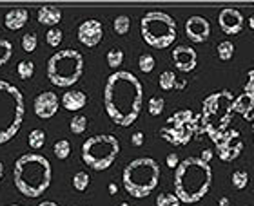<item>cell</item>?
Masks as SVG:
<instances>
[{
  "mask_svg": "<svg viewBox=\"0 0 254 206\" xmlns=\"http://www.w3.org/2000/svg\"><path fill=\"white\" fill-rule=\"evenodd\" d=\"M173 64L182 73H190L198 65V54L189 45H178L173 49Z\"/></svg>",
  "mask_w": 254,
  "mask_h": 206,
  "instance_id": "16",
  "label": "cell"
},
{
  "mask_svg": "<svg viewBox=\"0 0 254 206\" xmlns=\"http://www.w3.org/2000/svg\"><path fill=\"white\" fill-rule=\"evenodd\" d=\"M89 181H91V177H89L87 172H76L74 177H73V186L78 192H84L85 188L89 186Z\"/></svg>",
  "mask_w": 254,
  "mask_h": 206,
  "instance_id": "36",
  "label": "cell"
},
{
  "mask_svg": "<svg viewBox=\"0 0 254 206\" xmlns=\"http://www.w3.org/2000/svg\"><path fill=\"white\" fill-rule=\"evenodd\" d=\"M53 170L49 159L42 154H24L13 166V181L16 190L26 197H40L51 186Z\"/></svg>",
  "mask_w": 254,
  "mask_h": 206,
  "instance_id": "3",
  "label": "cell"
},
{
  "mask_svg": "<svg viewBox=\"0 0 254 206\" xmlns=\"http://www.w3.org/2000/svg\"><path fill=\"white\" fill-rule=\"evenodd\" d=\"M186 35L190 42L194 43L205 42L207 38L211 37V24L203 16H198V15L190 16L186 22Z\"/></svg>",
  "mask_w": 254,
  "mask_h": 206,
  "instance_id": "15",
  "label": "cell"
},
{
  "mask_svg": "<svg viewBox=\"0 0 254 206\" xmlns=\"http://www.w3.org/2000/svg\"><path fill=\"white\" fill-rule=\"evenodd\" d=\"M143 87L129 71L113 73L104 87V107L109 120L118 127H131L140 116Z\"/></svg>",
  "mask_w": 254,
  "mask_h": 206,
  "instance_id": "1",
  "label": "cell"
},
{
  "mask_svg": "<svg viewBox=\"0 0 254 206\" xmlns=\"http://www.w3.org/2000/svg\"><path fill=\"white\" fill-rule=\"evenodd\" d=\"M38 206H60V205H57V203H53V201H42Z\"/></svg>",
  "mask_w": 254,
  "mask_h": 206,
  "instance_id": "44",
  "label": "cell"
},
{
  "mask_svg": "<svg viewBox=\"0 0 254 206\" xmlns=\"http://www.w3.org/2000/svg\"><path fill=\"white\" fill-rule=\"evenodd\" d=\"M249 27H251V29H254V15L249 18Z\"/></svg>",
  "mask_w": 254,
  "mask_h": 206,
  "instance_id": "46",
  "label": "cell"
},
{
  "mask_svg": "<svg viewBox=\"0 0 254 206\" xmlns=\"http://www.w3.org/2000/svg\"><path fill=\"white\" fill-rule=\"evenodd\" d=\"M53 152L57 156V159H67L71 154V143L67 139H59L53 145Z\"/></svg>",
  "mask_w": 254,
  "mask_h": 206,
  "instance_id": "26",
  "label": "cell"
},
{
  "mask_svg": "<svg viewBox=\"0 0 254 206\" xmlns=\"http://www.w3.org/2000/svg\"><path fill=\"white\" fill-rule=\"evenodd\" d=\"M165 165H167L169 168H176V166L180 165V158H178V154H175V152L169 154L167 159H165Z\"/></svg>",
  "mask_w": 254,
  "mask_h": 206,
  "instance_id": "38",
  "label": "cell"
},
{
  "mask_svg": "<svg viewBox=\"0 0 254 206\" xmlns=\"http://www.w3.org/2000/svg\"><path fill=\"white\" fill-rule=\"evenodd\" d=\"M253 137H254V123H253Z\"/></svg>",
  "mask_w": 254,
  "mask_h": 206,
  "instance_id": "48",
  "label": "cell"
},
{
  "mask_svg": "<svg viewBox=\"0 0 254 206\" xmlns=\"http://www.w3.org/2000/svg\"><path fill=\"white\" fill-rule=\"evenodd\" d=\"M69 128H71V132L73 134H84L85 128H87V118L82 116V114H76L74 118H71V122H69Z\"/></svg>",
  "mask_w": 254,
  "mask_h": 206,
  "instance_id": "24",
  "label": "cell"
},
{
  "mask_svg": "<svg viewBox=\"0 0 254 206\" xmlns=\"http://www.w3.org/2000/svg\"><path fill=\"white\" fill-rule=\"evenodd\" d=\"M2 177H4V163L0 161V179H2Z\"/></svg>",
  "mask_w": 254,
  "mask_h": 206,
  "instance_id": "45",
  "label": "cell"
},
{
  "mask_svg": "<svg viewBox=\"0 0 254 206\" xmlns=\"http://www.w3.org/2000/svg\"><path fill=\"white\" fill-rule=\"evenodd\" d=\"M218 26L225 35H240L245 26V18L240 9L225 7L218 15Z\"/></svg>",
  "mask_w": 254,
  "mask_h": 206,
  "instance_id": "12",
  "label": "cell"
},
{
  "mask_svg": "<svg viewBox=\"0 0 254 206\" xmlns=\"http://www.w3.org/2000/svg\"><path fill=\"white\" fill-rule=\"evenodd\" d=\"M233 101L234 96L229 90H220L214 92L209 98L203 100V120H205V128L209 130L211 137L223 132V127L227 125L233 114Z\"/></svg>",
  "mask_w": 254,
  "mask_h": 206,
  "instance_id": "9",
  "label": "cell"
},
{
  "mask_svg": "<svg viewBox=\"0 0 254 206\" xmlns=\"http://www.w3.org/2000/svg\"><path fill=\"white\" fill-rule=\"evenodd\" d=\"M9 206H22V205H9Z\"/></svg>",
  "mask_w": 254,
  "mask_h": 206,
  "instance_id": "49",
  "label": "cell"
},
{
  "mask_svg": "<svg viewBox=\"0 0 254 206\" xmlns=\"http://www.w3.org/2000/svg\"><path fill=\"white\" fill-rule=\"evenodd\" d=\"M104 38V27H102L100 20L89 18L84 20L78 26V42L85 47H95L102 42Z\"/></svg>",
  "mask_w": 254,
  "mask_h": 206,
  "instance_id": "13",
  "label": "cell"
},
{
  "mask_svg": "<svg viewBox=\"0 0 254 206\" xmlns=\"http://www.w3.org/2000/svg\"><path fill=\"white\" fill-rule=\"evenodd\" d=\"M37 20L42 24V26L55 27L62 20V9L60 7H55V5H42L37 13Z\"/></svg>",
  "mask_w": 254,
  "mask_h": 206,
  "instance_id": "18",
  "label": "cell"
},
{
  "mask_svg": "<svg viewBox=\"0 0 254 206\" xmlns=\"http://www.w3.org/2000/svg\"><path fill=\"white\" fill-rule=\"evenodd\" d=\"M107 190H109V194H111V196H117V194H118V186L115 185V183H109Z\"/></svg>",
  "mask_w": 254,
  "mask_h": 206,
  "instance_id": "41",
  "label": "cell"
},
{
  "mask_svg": "<svg viewBox=\"0 0 254 206\" xmlns=\"http://www.w3.org/2000/svg\"><path fill=\"white\" fill-rule=\"evenodd\" d=\"M233 111L242 114L245 120H249L251 114H253V111H254V100L251 98V96L245 94V92L244 94H240L238 98H234V101H233Z\"/></svg>",
  "mask_w": 254,
  "mask_h": 206,
  "instance_id": "20",
  "label": "cell"
},
{
  "mask_svg": "<svg viewBox=\"0 0 254 206\" xmlns=\"http://www.w3.org/2000/svg\"><path fill=\"white\" fill-rule=\"evenodd\" d=\"M245 94L251 96L254 100V69H251L249 74H247V83H245Z\"/></svg>",
  "mask_w": 254,
  "mask_h": 206,
  "instance_id": "37",
  "label": "cell"
},
{
  "mask_svg": "<svg viewBox=\"0 0 254 206\" xmlns=\"http://www.w3.org/2000/svg\"><path fill=\"white\" fill-rule=\"evenodd\" d=\"M13 56V43L5 38H0V67L5 65Z\"/></svg>",
  "mask_w": 254,
  "mask_h": 206,
  "instance_id": "25",
  "label": "cell"
},
{
  "mask_svg": "<svg viewBox=\"0 0 254 206\" xmlns=\"http://www.w3.org/2000/svg\"><path fill=\"white\" fill-rule=\"evenodd\" d=\"M160 165L153 158H138L124 168L122 183L129 196L143 199L158 186Z\"/></svg>",
  "mask_w": 254,
  "mask_h": 206,
  "instance_id": "5",
  "label": "cell"
},
{
  "mask_svg": "<svg viewBox=\"0 0 254 206\" xmlns=\"http://www.w3.org/2000/svg\"><path fill=\"white\" fill-rule=\"evenodd\" d=\"M253 5H254V4H253Z\"/></svg>",
  "mask_w": 254,
  "mask_h": 206,
  "instance_id": "50",
  "label": "cell"
},
{
  "mask_svg": "<svg viewBox=\"0 0 254 206\" xmlns=\"http://www.w3.org/2000/svg\"><path fill=\"white\" fill-rule=\"evenodd\" d=\"M16 73L20 76L22 80H29L33 78V74H35V64H33L31 60H22L18 67H16Z\"/></svg>",
  "mask_w": 254,
  "mask_h": 206,
  "instance_id": "29",
  "label": "cell"
},
{
  "mask_svg": "<svg viewBox=\"0 0 254 206\" xmlns=\"http://www.w3.org/2000/svg\"><path fill=\"white\" fill-rule=\"evenodd\" d=\"M186 82H184V80H182V82H178V80H176V87H175V89H178V90H182V89H184V87H186Z\"/></svg>",
  "mask_w": 254,
  "mask_h": 206,
  "instance_id": "43",
  "label": "cell"
},
{
  "mask_svg": "<svg viewBox=\"0 0 254 206\" xmlns=\"http://www.w3.org/2000/svg\"><path fill=\"white\" fill-rule=\"evenodd\" d=\"M149 114L151 116H160L165 109V101L164 98H160V96H153L151 100H149Z\"/></svg>",
  "mask_w": 254,
  "mask_h": 206,
  "instance_id": "32",
  "label": "cell"
},
{
  "mask_svg": "<svg viewBox=\"0 0 254 206\" xmlns=\"http://www.w3.org/2000/svg\"><path fill=\"white\" fill-rule=\"evenodd\" d=\"M118 206H131V205H129V203H120Z\"/></svg>",
  "mask_w": 254,
  "mask_h": 206,
  "instance_id": "47",
  "label": "cell"
},
{
  "mask_svg": "<svg viewBox=\"0 0 254 206\" xmlns=\"http://www.w3.org/2000/svg\"><path fill=\"white\" fill-rule=\"evenodd\" d=\"M27 20H29V13L27 9H22V7H16V9H11L5 13L4 16V26L9 29V31H18L26 26Z\"/></svg>",
  "mask_w": 254,
  "mask_h": 206,
  "instance_id": "17",
  "label": "cell"
},
{
  "mask_svg": "<svg viewBox=\"0 0 254 206\" xmlns=\"http://www.w3.org/2000/svg\"><path fill=\"white\" fill-rule=\"evenodd\" d=\"M212 141L216 143V150L220 159L225 161V163H231L234 159H238L242 156V152H244V139H242L240 130H236V128L223 130Z\"/></svg>",
  "mask_w": 254,
  "mask_h": 206,
  "instance_id": "11",
  "label": "cell"
},
{
  "mask_svg": "<svg viewBox=\"0 0 254 206\" xmlns=\"http://www.w3.org/2000/svg\"><path fill=\"white\" fill-rule=\"evenodd\" d=\"M84 74V56L76 49H62L48 60V78L57 87H71Z\"/></svg>",
  "mask_w": 254,
  "mask_h": 206,
  "instance_id": "6",
  "label": "cell"
},
{
  "mask_svg": "<svg viewBox=\"0 0 254 206\" xmlns=\"http://www.w3.org/2000/svg\"><path fill=\"white\" fill-rule=\"evenodd\" d=\"M201 161H205V163H209L212 159V150H209V148H205V150H201V156H200Z\"/></svg>",
  "mask_w": 254,
  "mask_h": 206,
  "instance_id": "40",
  "label": "cell"
},
{
  "mask_svg": "<svg viewBox=\"0 0 254 206\" xmlns=\"http://www.w3.org/2000/svg\"><path fill=\"white\" fill-rule=\"evenodd\" d=\"M62 38H64V33L60 31L59 27H51V29L46 33V42H48L51 47H59L60 43H62Z\"/></svg>",
  "mask_w": 254,
  "mask_h": 206,
  "instance_id": "35",
  "label": "cell"
},
{
  "mask_svg": "<svg viewBox=\"0 0 254 206\" xmlns=\"http://www.w3.org/2000/svg\"><path fill=\"white\" fill-rule=\"evenodd\" d=\"M218 58L223 60V62H229V60L234 56V43L229 42V40H223V42L218 43Z\"/></svg>",
  "mask_w": 254,
  "mask_h": 206,
  "instance_id": "23",
  "label": "cell"
},
{
  "mask_svg": "<svg viewBox=\"0 0 254 206\" xmlns=\"http://www.w3.org/2000/svg\"><path fill=\"white\" fill-rule=\"evenodd\" d=\"M85 103H87V96L82 90H69V92H64L62 96V105L67 111L76 112L80 109H84Z\"/></svg>",
  "mask_w": 254,
  "mask_h": 206,
  "instance_id": "19",
  "label": "cell"
},
{
  "mask_svg": "<svg viewBox=\"0 0 254 206\" xmlns=\"http://www.w3.org/2000/svg\"><path fill=\"white\" fill-rule=\"evenodd\" d=\"M231 181H233L234 188L244 190L245 186L249 185V174H247L245 170H236V172H233V175H231Z\"/></svg>",
  "mask_w": 254,
  "mask_h": 206,
  "instance_id": "28",
  "label": "cell"
},
{
  "mask_svg": "<svg viewBox=\"0 0 254 206\" xmlns=\"http://www.w3.org/2000/svg\"><path fill=\"white\" fill-rule=\"evenodd\" d=\"M27 143H29V147H31L33 150H40V148L44 147V143H46V132L40 130V128H35V130H31L29 136H27Z\"/></svg>",
  "mask_w": 254,
  "mask_h": 206,
  "instance_id": "21",
  "label": "cell"
},
{
  "mask_svg": "<svg viewBox=\"0 0 254 206\" xmlns=\"http://www.w3.org/2000/svg\"><path fill=\"white\" fill-rule=\"evenodd\" d=\"M143 42L153 49H167L178 37L175 18L164 11H149L140 20Z\"/></svg>",
  "mask_w": 254,
  "mask_h": 206,
  "instance_id": "7",
  "label": "cell"
},
{
  "mask_svg": "<svg viewBox=\"0 0 254 206\" xmlns=\"http://www.w3.org/2000/svg\"><path fill=\"white\" fill-rule=\"evenodd\" d=\"M158 83L164 90H173L176 87V74L173 71H164L160 74Z\"/></svg>",
  "mask_w": 254,
  "mask_h": 206,
  "instance_id": "27",
  "label": "cell"
},
{
  "mask_svg": "<svg viewBox=\"0 0 254 206\" xmlns=\"http://www.w3.org/2000/svg\"><path fill=\"white\" fill-rule=\"evenodd\" d=\"M143 141H145V137H143V132H134L131 137V143L134 147H142Z\"/></svg>",
  "mask_w": 254,
  "mask_h": 206,
  "instance_id": "39",
  "label": "cell"
},
{
  "mask_svg": "<svg viewBox=\"0 0 254 206\" xmlns=\"http://www.w3.org/2000/svg\"><path fill=\"white\" fill-rule=\"evenodd\" d=\"M218 205L220 206H231V201H229V197H220Z\"/></svg>",
  "mask_w": 254,
  "mask_h": 206,
  "instance_id": "42",
  "label": "cell"
},
{
  "mask_svg": "<svg viewBox=\"0 0 254 206\" xmlns=\"http://www.w3.org/2000/svg\"><path fill=\"white\" fill-rule=\"evenodd\" d=\"M59 107H60V101H59V98H57V94H55V92H49V90L40 92V94L35 98V101H33V111H35V114H37L40 120L53 118L55 114H57V111H59Z\"/></svg>",
  "mask_w": 254,
  "mask_h": 206,
  "instance_id": "14",
  "label": "cell"
},
{
  "mask_svg": "<svg viewBox=\"0 0 254 206\" xmlns=\"http://www.w3.org/2000/svg\"><path fill=\"white\" fill-rule=\"evenodd\" d=\"M37 45H38L37 33H27V35L22 37V49H24L26 53H33V51H37Z\"/></svg>",
  "mask_w": 254,
  "mask_h": 206,
  "instance_id": "33",
  "label": "cell"
},
{
  "mask_svg": "<svg viewBox=\"0 0 254 206\" xmlns=\"http://www.w3.org/2000/svg\"><path fill=\"white\" fill-rule=\"evenodd\" d=\"M160 134L165 141L173 143V145H187L194 134V114L190 111L175 112L167 120Z\"/></svg>",
  "mask_w": 254,
  "mask_h": 206,
  "instance_id": "10",
  "label": "cell"
},
{
  "mask_svg": "<svg viewBox=\"0 0 254 206\" xmlns=\"http://www.w3.org/2000/svg\"><path fill=\"white\" fill-rule=\"evenodd\" d=\"M154 65H156V62H154V56L153 54H149V53H143L140 58H138V67H140V71L142 73H151L154 69Z\"/></svg>",
  "mask_w": 254,
  "mask_h": 206,
  "instance_id": "34",
  "label": "cell"
},
{
  "mask_svg": "<svg viewBox=\"0 0 254 206\" xmlns=\"http://www.w3.org/2000/svg\"><path fill=\"white\" fill-rule=\"evenodd\" d=\"M26 107L20 89L0 80V145L11 141L24 122Z\"/></svg>",
  "mask_w": 254,
  "mask_h": 206,
  "instance_id": "4",
  "label": "cell"
},
{
  "mask_svg": "<svg viewBox=\"0 0 254 206\" xmlns=\"http://www.w3.org/2000/svg\"><path fill=\"white\" fill-rule=\"evenodd\" d=\"M156 206H182V203L175 194L164 192V194H158V197H156Z\"/></svg>",
  "mask_w": 254,
  "mask_h": 206,
  "instance_id": "31",
  "label": "cell"
},
{
  "mask_svg": "<svg viewBox=\"0 0 254 206\" xmlns=\"http://www.w3.org/2000/svg\"><path fill=\"white\" fill-rule=\"evenodd\" d=\"M212 168L200 158H187L175 168V196L180 203L192 205L201 201L211 190Z\"/></svg>",
  "mask_w": 254,
  "mask_h": 206,
  "instance_id": "2",
  "label": "cell"
},
{
  "mask_svg": "<svg viewBox=\"0 0 254 206\" xmlns=\"http://www.w3.org/2000/svg\"><path fill=\"white\" fill-rule=\"evenodd\" d=\"M113 29H115V33L117 35H120V37H124V35H127L129 33V29H131V18L126 15H120L115 18V22H113Z\"/></svg>",
  "mask_w": 254,
  "mask_h": 206,
  "instance_id": "22",
  "label": "cell"
},
{
  "mask_svg": "<svg viewBox=\"0 0 254 206\" xmlns=\"http://www.w3.org/2000/svg\"><path fill=\"white\" fill-rule=\"evenodd\" d=\"M120 154V141L111 134H98L85 139L82 145V161L89 168L107 170Z\"/></svg>",
  "mask_w": 254,
  "mask_h": 206,
  "instance_id": "8",
  "label": "cell"
},
{
  "mask_svg": "<svg viewBox=\"0 0 254 206\" xmlns=\"http://www.w3.org/2000/svg\"><path fill=\"white\" fill-rule=\"evenodd\" d=\"M107 65L111 69H118L120 65L124 64V51L122 49H111L109 53H107Z\"/></svg>",
  "mask_w": 254,
  "mask_h": 206,
  "instance_id": "30",
  "label": "cell"
}]
</instances>
